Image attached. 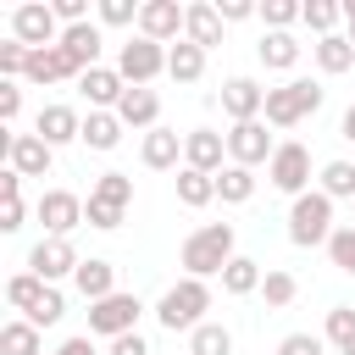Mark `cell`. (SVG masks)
<instances>
[{"mask_svg": "<svg viewBox=\"0 0 355 355\" xmlns=\"http://www.w3.org/2000/svg\"><path fill=\"white\" fill-rule=\"evenodd\" d=\"M233 255H239V250H233V222H205V227H194V233L183 239V250H178L183 277H222Z\"/></svg>", "mask_w": 355, "mask_h": 355, "instance_id": "cell-1", "label": "cell"}, {"mask_svg": "<svg viewBox=\"0 0 355 355\" xmlns=\"http://www.w3.org/2000/svg\"><path fill=\"white\" fill-rule=\"evenodd\" d=\"M205 311H211V283H205V277H178V283L161 294L155 322H161L166 333H194V327H205Z\"/></svg>", "mask_w": 355, "mask_h": 355, "instance_id": "cell-2", "label": "cell"}, {"mask_svg": "<svg viewBox=\"0 0 355 355\" xmlns=\"http://www.w3.org/2000/svg\"><path fill=\"white\" fill-rule=\"evenodd\" d=\"M322 100H327V89H322L316 78H288V83L266 89V111H261V122H266V128H294V122L316 116Z\"/></svg>", "mask_w": 355, "mask_h": 355, "instance_id": "cell-3", "label": "cell"}, {"mask_svg": "<svg viewBox=\"0 0 355 355\" xmlns=\"http://www.w3.org/2000/svg\"><path fill=\"white\" fill-rule=\"evenodd\" d=\"M327 239H333V200L322 189H311V194H300L288 205V244L294 250H316Z\"/></svg>", "mask_w": 355, "mask_h": 355, "instance_id": "cell-4", "label": "cell"}, {"mask_svg": "<svg viewBox=\"0 0 355 355\" xmlns=\"http://www.w3.org/2000/svg\"><path fill=\"white\" fill-rule=\"evenodd\" d=\"M139 316H144V305H139V294H105V300H94L89 305V338H122V333H139Z\"/></svg>", "mask_w": 355, "mask_h": 355, "instance_id": "cell-5", "label": "cell"}, {"mask_svg": "<svg viewBox=\"0 0 355 355\" xmlns=\"http://www.w3.org/2000/svg\"><path fill=\"white\" fill-rule=\"evenodd\" d=\"M116 72H122V83L128 89H150L161 72H166V44H155V39H128L122 50H116Z\"/></svg>", "mask_w": 355, "mask_h": 355, "instance_id": "cell-6", "label": "cell"}, {"mask_svg": "<svg viewBox=\"0 0 355 355\" xmlns=\"http://www.w3.org/2000/svg\"><path fill=\"white\" fill-rule=\"evenodd\" d=\"M266 178H272V189L277 194H288V200H300V194H311V150L305 144H277V155L266 161Z\"/></svg>", "mask_w": 355, "mask_h": 355, "instance_id": "cell-7", "label": "cell"}, {"mask_svg": "<svg viewBox=\"0 0 355 355\" xmlns=\"http://www.w3.org/2000/svg\"><path fill=\"white\" fill-rule=\"evenodd\" d=\"M272 155H277V139L266 133V122H261V116H255V122H233V128H227V161H233V166H250V172H255V166H261V161H272Z\"/></svg>", "mask_w": 355, "mask_h": 355, "instance_id": "cell-8", "label": "cell"}, {"mask_svg": "<svg viewBox=\"0 0 355 355\" xmlns=\"http://www.w3.org/2000/svg\"><path fill=\"white\" fill-rule=\"evenodd\" d=\"M0 155H6V166H11L17 178H44L50 161H55V150H50L39 133H0Z\"/></svg>", "mask_w": 355, "mask_h": 355, "instance_id": "cell-9", "label": "cell"}, {"mask_svg": "<svg viewBox=\"0 0 355 355\" xmlns=\"http://www.w3.org/2000/svg\"><path fill=\"white\" fill-rule=\"evenodd\" d=\"M11 39H22L28 50H50V44H61V22H55V11H50V6L28 0V6H17V11H11Z\"/></svg>", "mask_w": 355, "mask_h": 355, "instance_id": "cell-10", "label": "cell"}, {"mask_svg": "<svg viewBox=\"0 0 355 355\" xmlns=\"http://www.w3.org/2000/svg\"><path fill=\"white\" fill-rule=\"evenodd\" d=\"M78 266H83V255L72 250V239H39V244L28 250V272H33V277H44V283L72 277Z\"/></svg>", "mask_w": 355, "mask_h": 355, "instance_id": "cell-11", "label": "cell"}, {"mask_svg": "<svg viewBox=\"0 0 355 355\" xmlns=\"http://www.w3.org/2000/svg\"><path fill=\"white\" fill-rule=\"evenodd\" d=\"M183 22H189V6H178V0H144L139 6V33L155 44H178Z\"/></svg>", "mask_w": 355, "mask_h": 355, "instance_id": "cell-12", "label": "cell"}, {"mask_svg": "<svg viewBox=\"0 0 355 355\" xmlns=\"http://www.w3.org/2000/svg\"><path fill=\"white\" fill-rule=\"evenodd\" d=\"M39 222H44V239H67L72 227H83V200L72 189H44L39 194Z\"/></svg>", "mask_w": 355, "mask_h": 355, "instance_id": "cell-13", "label": "cell"}, {"mask_svg": "<svg viewBox=\"0 0 355 355\" xmlns=\"http://www.w3.org/2000/svg\"><path fill=\"white\" fill-rule=\"evenodd\" d=\"M183 166L216 178V172L227 166V133H216V128H189V133H183Z\"/></svg>", "mask_w": 355, "mask_h": 355, "instance_id": "cell-14", "label": "cell"}, {"mask_svg": "<svg viewBox=\"0 0 355 355\" xmlns=\"http://www.w3.org/2000/svg\"><path fill=\"white\" fill-rule=\"evenodd\" d=\"M28 83H67V78H83V61L72 55V50H61V44H50V50H33L28 55V72H22Z\"/></svg>", "mask_w": 355, "mask_h": 355, "instance_id": "cell-15", "label": "cell"}, {"mask_svg": "<svg viewBox=\"0 0 355 355\" xmlns=\"http://www.w3.org/2000/svg\"><path fill=\"white\" fill-rule=\"evenodd\" d=\"M78 94L89 100V111H116L122 94H128V83H122L116 67H89V72L78 78Z\"/></svg>", "mask_w": 355, "mask_h": 355, "instance_id": "cell-16", "label": "cell"}, {"mask_svg": "<svg viewBox=\"0 0 355 355\" xmlns=\"http://www.w3.org/2000/svg\"><path fill=\"white\" fill-rule=\"evenodd\" d=\"M33 133H39L50 150H61V144L83 139V116H78L72 105H39V116H33Z\"/></svg>", "mask_w": 355, "mask_h": 355, "instance_id": "cell-17", "label": "cell"}, {"mask_svg": "<svg viewBox=\"0 0 355 355\" xmlns=\"http://www.w3.org/2000/svg\"><path fill=\"white\" fill-rule=\"evenodd\" d=\"M222 111H227L233 122H255V116L266 111V89H261L255 78H227V83H222Z\"/></svg>", "mask_w": 355, "mask_h": 355, "instance_id": "cell-18", "label": "cell"}, {"mask_svg": "<svg viewBox=\"0 0 355 355\" xmlns=\"http://www.w3.org/2000/svg\"><path fill=\"white\" fill-rule=\"evenodd\" d=\"M139 161H144L150 172H172V166L183 161V133H178V128H150L144 144H139Z\"/></svg>", "mask_w": 355, "mask_h": 355, "instance_id": "cell-19", "label": "cell"}, {"mask_svg": "<svg viewBox=\"0 0 355 355\" xmlns=\"http://www.w3.org/2000/svg\"><path fill=\"white\" fill-rule=\"evenodd\" d=\"M183 39L200 44V50H216V44H222V11H216L211 0H194V6H189V22H183Z\"/></svg>", "mask_w": 355, "mask_h": 355, "instance_id": "cell-20", "label": "cell"}, {"mask_svg": "<svg viewBox=\"0 0 355 355\" xmlns=\"http://www.w3.org/2000/svg\"><path fill=\"white\" fill-rule=\"evenodd\" d=\"M116 116H122V128H161V94L155 89H128Z\"/></svg>", "mask_w": 355, "mask_h": 355, "instance_id": "cell-21", "label": "cell"}, {"mask_svg": "<svg viewBox=\"0 0 355 355\" xmlns=\"http://www.w3.org/2000/svg\"><path fill=\"white\" fill-rule=\"evenodd\" d=\"M72 283H78V294L94 305V300H105V294H116V266L111 261H100V255H89L78 272H72Z\"/></svg>", "mask_w": 355, "mask_h": 355, "instance_id": "cell-22", "label": "cell"}, {"mask_svg": "<svg viewBox=\"0 0 355 355\" xmlns=\"http://www.w3.org/2000/svg\"><path fill=\"white\" fill-rule=\"evenodd\" d=\"M166 78H172V83H200V78H205V50L189 44V39L166 44Z\"/></svg>", "mask_w": 355, "mask_h": 355, "instance_id": "cell-23", "label": "cell"}, {"mask_svg": "<svg viewBox=\"0 0 355 355\" xmlns=\"http://www.w3.org/2000/svg\"><path fill=\"white\" fill-rule=\"evenodd\" d=\"M100 44H105L100 22H78V28H61V50H72V55L83 61V72H89V67H100Z\"/></svg>", "mask_w": 355, "mask_h": 355, "instance_id": "cell-24", "label": "cell"}, {"mask_svg": "<svg viewBox=\"0 0 355 355\" xmlns=\"http://www.w3.org/2000/svg\"><path fill=\"white\" fill-rule=\"evenodd\" d=\"M311 55H316V67H322L327 78H338V72L355 67V44H349V33H327V39H316Z\"/></svg>", "mask_w": 355, "mask_h": 355, "instance_id": "cell-25", "label": "cell"}, {"mask_svg": "<svg viewBox=\"0 0 355 355\" xmlns=\"http://www.w3.org/2000/svg\"><path fill=\"white\" fill-rule=\"evenodd\" d=\"M83 144L100 150V155L116 150V144H122V116H116V111H89V116H83Z\"/></svg>", "mask_w": 355, "mask_h": 355, "instance_id": "cell-26", "label": "cell"}, {"mask_svg": "<svg viewBox=\"0 0 355 355\" xmlns=\"http://www.w3.org/2000/svg\"><path fill=\"white\" fill-rule=\"evenodd\" d=\"M0 355H44L39 327H33L28 316H11V322L0 327Z\"/></svg>", "mask_w": 355, "mask_h": 355, "instance_id": "cell-27", "label": "cell"}, {"mask_svg": "<svg viewBox=\"0 0 355 355\" xmlns=\"http://www.w3.org/2000/svg\"><path fill=\"white\" fill-rule=\"evenodd\" d=\"M255 55H261V67H272V72H288V67L300 61V39H294V33H266V39L255 44Z\"/></svg>", "mask_w": 355, "mask_h": 355, "instance_id": "cell-28", "label": "cell"}, {"mask_svg": "<svg viewBox=\"0 0 355 355\" xmlns=\"http://www.w3.org/2000/svg\"><path fill=\"white\" fill-rule=\"evenodd\" d=\"M211 200H216V178H211V172H194V166H183V172H178V205L200 211V205H211Z\"/></svg>", "mask_w": 355, "mask_h": 355, "instance_id": "cell-29", "label": "cell"}, {"mask_svg": "<svg viewBox=\"0 0 355 355\" xmlns=\"http://www.w3.org/2000/svg\"><path fill=\"white\" fill-rule=\"evenodd\" d=\"M250 194H255V172H250V166H233V161H227V166L216 172V200H222V205H244Z\"/></svg>", "mask_w": 355, "mask_h": 355, "instance_id": "cell-30", "label": "cell"}, {"mask_svg": "<svg viewBox=\"0 0 355 355\" xmlns=\"http://www.w3.org/2000/svg\"><path fill=\"white\" fill-rule=\"evenodd\" d=\"M261 283H266V272H261V261H250V255H233L227 272H222V288H227V294H261Z\"/></svg>", "mask_w": 355, "mask_h": 355, "instance_id": "cell-31", "label": "cell"}, {"mask_svg": "<svg viewBox=\"0 0 355 355\" xmlns=\"http://www.w3.org/2000/svg\"><path fill=\"white\" fill-rule=\"evenodd\" d=\"M316 189L327 200H355V161H327L316 172Z\"/></svg>", "mask_w": 355, "mask_h": 355, "instance_id": "cell-32", "label": "cell"}, {"mask_svg": "<svg viewBox=\"0 0 355 355\" xmlns=\"http://www.w3.org/2000/svg\"><path fill=\"white\" fill-rule=\"evenodd\" d=\"M189 355H233V333L222 322H205L189 333Z\"/></svg>", "mask_w": 355, "mask_h": 355, "instance_id": "cell-33", "label": "cell"}, {"mask_svg": "<svg viewBox=\"0 0 355 355\" xmlns=\"http://www.w3.org/2000/svg\"><path fill=\"white\" fill-rule=\"evenodd\" d=\"M89 194L105 200V205H122V211H128V205H133V178H128V172H100Z\"/></svg>", "mask_w": 355, "mask_h": 355, "instance_id": "cell-34", "label": "cell"}, {"mask_svg": "<svg viewBox=\"0 0 355 355\" xmlns=\"http://www.w3.org/2000/svg\"><path fill=\"white\" fill-rule=\"evenodd\" d=\"M44 288H50L44 277H33V272H17V277L6 283V300H11V311H22V316H28V311L39 305V294H44Z\"/></svg>", "mask_w": 355, "mask_h": 355, "instance_id": "cell-35", "label": "cell"}, {"mask_svg": "<svg viewBox=\"0 0 355 355\" xmlns=\"http://www.w3.org/2000/svg\"><path fill=\"white\" fill-rule=\"evenodd\" d=\"M338 17H344V6H333V0H305V11H300V22H305L316 39H327Z\"/></svg>", "mask_w": 355, "mask_h": 355, "instance_id": "cell-36", "label": "cell"}, {"mask_svg": "<svg viewBox=\"0 0 355 355\" xmlns=\"http://www.w3.org/2000/svg\"><path fill=\"white\" fill-rule=\"evenodd\" d=\"M300 11H305L300 0H266V6H261V22H266V33H288V28L300 22Z\"/></svg>", "mask_w": 355, "mask_h": 355, "instance_id": "cell-37", "label": "cell"}, {"mask_svg": "<svg viewBox=\"0 0 355 355\" xmlns=\"http://www.w3.org/2000/svg\"><path fill=\"white\" fill-rule=\"evenodd\" d=\"M261 294H266V305H272V311H283V305H294V294H300V283H294V272H266V283H261Z\"/></svg>", "mask_w": 355, "mask_h": 355, "instance_id": "cell-38", "label": "cell"}, {"mask_svg": "<svg viewBox=\"0 0 355 355\" xmlns=\"http://www.w3.org/2000/svg\"><path fill=\"white\" fill-rule=\"evenodd\" d=\"M61 316H67V300H61V288H55V283H50V288H44V294H39V305H33V311H28V322H33V327H55V322H61Z\"/></svg>", "mask_w": 355, "mask_h": 355, "instance_id": "cell-39", "label": "cell"}, {"mask_svg": "<svg viewBox=\"0 0 355 355\" xmlns=\"http://www.w3.org/2000/svg\"><path fill=\"white\" fill-rule=\"evenodd\" d=\"M327 255H333V266H338V272H349V277H355V222H349V227H333Z\"/></svg>", "mask_w": 355, "mask_h": 355, "instance_id": "cell-40", "label": "cell"}, {"mask_svg": "<svg viewBox=\"0 0 355 355\" xmlns=\"http://www.w3.org/2000/svg\"><path fill=\"white\" fill-rule=\"evenodd\" d=\"M122 216H128L122 205H105V200H94V194L83 200V222H89V227H100V233H111V227H122Z\"/></svg>", "mask_w": 355, "mask_h": 355, "instance_id": "cell-41", "label": "cell"}, {"mask_svg": "<svg viewBox=\"0 0 355 355\" xmlns=\"http://www.w3.org/2000/svg\"><path fill=\"white\" fill-rule=\"evenodd\" d=\"M349 338H355V305H333V311H327V344L344 349Z\"/></svg>", "mask_w": 355, "mask_h": 355, "instance_id": "cell-42", "label": "cell"}, {"mask_svg": "<svg viewBox=\"0 0 355 355\" xmlns=\"http://www.w3.org/2000/svg\"><path fill=\"white\" fill-rule=\"evenodd\" d=\"M100 22L105 28H128V22H139V6L133 0H100Z\"/></svg>", "mask_w": 355, "mask_h": 355, "instance_id": "cell-43", "label": "cell"}, {"mask_svg": "<svg viewBox=\"0 0 355 355\" xmlns=\"http://www.w3.org/2000/svg\"><path fill=\"white\" fill-rule=\"evenodd\" d=\"M277 355H327V338H316V333H288V338L277 344Z\"/></svg>", "mask_w": 355, "mask_h": 355, "instance_id": "cell-44", "label": "cell"}, {"mask_svg": "<svg viewBox=\"0 0 355 355\" xmlns=\"http://www.w3.org/2000/svg\"><path fill=\"white\" fill-rule=\"evenodd\" d=\"M22 216H28V211H22V194L0 200V233H17V227H22Z\"/></svg>", "mask_w": 355, "mask_h": 355, "instance_id": "cell-45", "label": "cell"}, {"mask_svg": "<svg viewBox=\"0 0 355 355\" xmlns=\"http://www.w3.org/2000/svg\"><path fill=\"white\" fill-rule=\"evenodd\" d=\"M17 111H22V89L0 83V122H17Z\"/></svg>", "mask_w": 355, "mask_h": 355, "instance_id": "cell-46", "label": "cell"}, {"mask_svg": "<svg viewBox=\"0 0 355 355\" xmlns=\"http://www.w3.org/2000/svg\"><path fill=\"white\" fill-rule=\"evenodd\" d=\"M216 11H222V22H244V17H261V11L250 6V0H222Z\"/></svg>", "mask_w": 355, "mask_h": 355, "instance_id": "cell-47", "label": "cell"}, {"mask_svg": "<svg viewBox=\"0 0 355 355\" xmlns=\"http://www.w3.org/2000/svg\"><path fill=\"white\" fill-rule=\"evenodd\" d=\"M111 355H150V344L139 333H122V338H111Z\"/></svg>", "mask_w": 355, "mask_h": 355, "instance_id": "cell-48", "label": "cell"}, {"mask_svg": "<svg viewBox=\"0 0 355 355\" xmlns=\"http://www.w3.org/2000/svg\"><path fill=\"white\" fill-rule=\"evenodd\" d=\"M55 355H94V338H89V333H78V338H67Z\"/></svg>", "mask_w": 355, "mask_h": 355, "instance_id": "cell-49", "label": "cell"}, {"mask_svg": "<svg viewBox=\"0 0 355 355\" xmlns=\"http://www.w3.org/2000/svg\"><path fill=\"white\" fill-rule=\"evenodd\" d=\"M11 194H22V178L6 166V172H0V200H11Z\"/></svg>", "mask_w": 355, "mask_h": 355, "instance_id": "cell-50", "label": "cell"}, {"mask_svg": "<svg viewBox=\"0 0 355 355\" xmlns=\"http://www.w3.org/2000/svg\"><path fill=\"white\" fill-rule=\"evenodd\" d=\"M338 139H349V144H355V105L338 116Z\"/></svg>", "mask_w": 355, "mask_h": 355, "instance_id": "cell-51", "label": "cell"}, {"mask_svg": "<svg viewBox=\"0 0 355 355\" xmlns=\"http://www.w3.org/2000/svg\"><path fill=\"white\" fill-rule=\"evenodd\" d=\"M344 22H349V44H355V0H344Z\"/></svg>", "mask_w": 355, "mask_h": 355, "instance_id": "cell-52", "label": "cell"}, {"mask_svg": "<svg viewBox=\"0 0 355 355\" xmlns=\"http://www.w3.org/2000/svg\"><path fill=\"white\" fill-rule=\"evenodd\" d=\"M338 355H355V338H349V344H344V349H338Z\"/></svg>", "mask_w": 355, "mask_h": 355, "instance_id": "cell-53", "label": "cell"}]
</instances>
